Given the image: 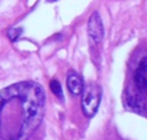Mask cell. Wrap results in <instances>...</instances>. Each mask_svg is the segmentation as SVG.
Instances as JSON below:
<instances>
[{
  "instance_id": "cell-1",
  "label": "cell",
  "mask_w": 147,
  "mask_h": 140,
  "mask_svg": "<svg viewBox=\"0 0 147 140\" xmlns=\"http://www.w3.org/2000/svg\"><path fill=\"white\" fill-rule=\"evenodd\" d=\"M45 92L32 81L0 90V140H27L38 128L45 112Z\"/></svg>"
},
{
  "instance_id": "cell-2",
  "label": "cell",
  "mask_w": 147,
  "mask_h": 140,
  "mask_svg": "<svg viewBox=\"0 0 147 140\" xmlns=\"http://www.w3.org/2000/svg\"><path fill=\"white\" fill-rule=\"evenodd\" d=\"M102 90L99 85L95 83H89L84 87L82 92L81 106L82 111L86 117H93L98 110L101 101Z\"/></svg>"
},
{
  "instance_id": "cell-3",
  "label": "cell",
  "mask_w": 147,
  "mask_h": 140,
  "mask_svg": "<svg viewBox=\"0 0 147 140\" xmlns=\"http://www.w3.org/2000/svg\"><path fill=\"white\" fill-rule=\"evenodd\" d=\"M87 30L89 37L94 42L99 43L102 41L103 36H104V28H103L102 20L98 12H93L92 15L90 16L88 20Z\"/></svg>"
},
{
  "instance_id": "cell-4",
  "label": "cell",
  "mask_w": 147,
  "mask_h": 140,
  "mask_svg": "<svg viewBox=\"0 0 147 140\" xmlns=\"http://www.w3.org/2000/svg\"><path fill=\"white\" fill-rule=\"evenodd\" d=\"M66 83H67V88L70 91V93L75 96L82 94L84 87H85L83 85V81H82L81 77L77 73H75V72H70L68 74Z\"/></svg>"
},
{
  "instance_id": "cell-5",
  "label": "cell",
  "mask_w": 147,
  "mask_h": 140,
  "mask_svg": "<svg viewBox=\"0 0 147 140\" xmlns=\"http://www.w3.org/2000/svg\"><path fill=\"white\" fill-rule=\"evenodd\" d=\"M134 82L140 90H147V73L136 70L134 73Z\"/></svg>"
},
{
  "instance_id": "cell-6",
  "label": "cell",
  "mask_w": 147,
  "mask_h": 140,
  "mask_svg": "<svg viewBox=\"0 0 147 140\" xmlns=\"http://www.w3.org/2000/svg\"><path fill=\"white\" fill-rule=\"evenodd\" d=\"M49 87H50L51 91H52L53 93L57 96V97L60 98V99L63 98V91H62V87L57 80H52V81L50 82V84H49Z\"/></svg>"
},
{
  "instance_id": "cell-7",
  "label": "cell",
  "mask_w": 147,
  "mask_h": 140,
  "mask_svg": "<svg viewBox=\"0 0 147 140\" xmlns=\"http://www.w3.org/2000/svg\"><path fill=\"white\" fill-rule=\"evenodd\" d=\"M22 33V28L17 27V28H9L7 30V35L9 37V39L11 41H16L19 38L20 34Z\"/></svg>"
},
{
  "instance_id": "cell-8",
  "label": "cell",
  "mask_w": 147,
  "mask_h": 140,
  "mask_svg": "<svg viewBox=\"0 0 147 140\" xmlns=\"http://www.w3.org/2000/svg\"><path fill=\"white\" fill-rule=\"evenodd\" d=\"M127 102L129 104V107L132 109V110H136L137 111L138 109H140L141 107V101L138 99L137 97H130L127 99Z\"/></svg>"
},
{
  "instance_id": "cell-9",
  "label": "cell",
  "mask_w": 147,
  "mask_h": 140,
  "mask_svg": "<svg viewBox=\"0 0 147 140\" xmlns=\"http://www.w3.org/2000/svg\"><path fill=\"white\" fill-rule=\"evenodd\" d=\"M136 70H139L141 72H144V73H147V56L143 57V58L140 60L139 64L137 66V69Z\"/></svg>"
},
{
  "instance_id": "cell-10",
  "label": "cell",
  "mask_w": 147,
  "mask_h": 140,
  "mask_svg": "<svg viewBox=\"0 0 147 140\" xmlns=\"http://www.w3.org/2000/svg\"><path fill=\"white\" fill-rule=\"evenodd\" d=\"M47 2H49V3H52V2H55V1H57V0H46Z\"/></svg>"
}]
</instances>
